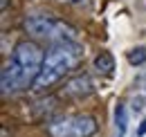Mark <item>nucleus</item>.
Masks as SVG:
<instances>
[{
  "instance_id": "f257e3e1",
  "label": "nucleus",
  "mask_w": 146,
  "mask_h": 137,
  "mask_svg": "<svg viewBox=\"0 0 146 137\" xmlns=\"http://www.w3.org/2000/svg\"><path fill=\"white\" fill-rule=\"evenodd\" d=\"M83 45L81 43H65V45H52L47 52L43 70L34 81V90H47L54 83H58L68 72H72L83 61Z\"/></svg>"
},
{
  "instance_id": "f03ea898",
  "label": "nucleus",
  "mask_w": 146,
  "mask_h": 137,
  "mask_svg": "<svg viewBox=\"0 0 146 137\" xmlns=\"http://www.w3.org/2000/svg\"><path fill=\"white\" fill-rule=\"evenodd\" d=\"M23 29L32 38L50 41L52 45H65V43H79V32L70 23L52 16H27L23 20Z\"/></svg>"
},
{
  "instance_id": "7ed1b4c3",
  "label": "nucleus",
  "mask_w": 146,
  "mask_h": 137,
  "mask_svg": "<svg viewBox=\"0 0 146 137\" xmlns=\"http://www.w3.org/2000/svg\"><path fill=\"white\" fill-rule=\"evenodd\" d=\"M45 52L38 47L34 41H20L14 47V54H11V61L18 65L32 81H36V76L43 70V63H45Z\"/></svg>"
},
{
  "instance_id": "20e7f679",
  "label": "nucleus",
  "mask_w": 146,
  "mask_h": 137,
  "mask_svg": "<svg viewBox=\"0 0 146 137\" xmlns=\"http://www.w3.org/2000/svg\"><path fill=\"white\" fill-rule=\"evenodd\" d=\"M0 83H2V94H5V97L16 94V92H23V90L34 86V81H32L14 61H7V63H5L2 74H0Z\"/></svg>"
},
{
  "instance_id": "39448f33",
  "label": "nucleus",
  "mask_w": 146,
  "mask_h": 137,
  "mask_svg": "<svg viewBox=\"0 0 146 137\" xmlns=\"http://www.w3.org/2000/svg\"><path fill=\"white\" fill-rule=\"evenodd\" d=\"M92 92H94V83L88 74H76L72 79H68L63 90H61V94L68 97V99H83Z\"/></svg>"
},
{
  "instance_id": "423d86ee",
  "label": "nucleus",
  "mask_w": 146,
  "mask_h": 137,
  "mask_svg": "<svg viewBox=\"0 0 146 137\" xmlns=\"http://www.w3.org/2000/svg\"><path fill=\"white\" fill-rule=\"evenodd\" d=\"M47 130V137H72V130H74V117H56V119L47 121L45 126Z\"/></svg>"
},
{
  "instance_id": "0eeeda50",
  "label": "nucleus",
  "mask_w": 146,
  "mask_h": 137,
  "mask_svg": "<svg viewBox=\"0 0 146 137\" xmlns=\"http://www.w3.org/2000/svg\"><path fill=\"white\" fill-rule=\"evenodd\" d=\"M97 119L83 112V115H74V130H72V137H92L97 133Z\"/></svg>"
},
{
  "instance_id": "6e6552de",
  "label": "nucleus",
  "mask_w": 146,
  "mask_h": 137,
  "mask_svg": "<svg viewBox=\"0 0 146 137\" xmlns=\"http://www.w3.org/2000/svg\"><path fill=\"white\" fill-rule=\"evenodd\" d=\"M92 65H94L97 72H101V74H112V72H115V56H112L110 52L101 50L92 59Z\"/></svg>"
},
{
  "instance_id": "1a4fd4ad",
  "label": "nucleus",
  "mask_w": 146,
  "mask_h": 137,
  "mask_svg": "<svg viewBox=\"0 0 146 137\" xmlns=\"http://www.w3.org/2000/svg\"><path fill=\"white\" fill-rule=\"evenodd\" d=\"M115 126H117V135L124 137L126 135V128H128V110H126V103L119 101L115 106Z\"/></svg>"
},
{
  "instance_id": "9d476101",
  "label": "nucleus",
  "mask_w": 146,
  "mask_h": 137,
  "mask_svg": "<svg viewBox=\"0 0 146 137\" xmlns=\"http://www.w3.org/2000/svg\"><path fill=\"white\" fill-rule=\"evenodd\" d=\"M126 59H128V63L130 65H142V63H146V47H133V50H128L126 52Z\"/></svg>"
},
{
  "instance_id": "9b49d317",
  "label": "nucleus",
  "mask_w": 146,
  "mask_h": 137,
  "mask_svg": "<svg viewBox=\"0 0 146 137\" xmlns=\"http://www.w3.org/2000/svg\"><path fill=\"white\" fill-rule=\"evenodd\" d=\"M130 106H133V110H135V112H142V110H144V99H142V97H135Z\"/></svg>"
},
{
  "instance_id": "f8f14e48",
  "label": "nucleus",
  "mask_w": 146,
  "mask_h": 137,
  "mask_svg": "<svg viewBox=\"0 0 146 137\" xmlns=\"http://www.w3.org/2000/svg\"><path fill=\"white\" fill-rule=\"evenodd\" d=\"M144 135H146V119H142V124H139V128H137L135 137H144Z\"/></svg>"
},
{
  "instance_id": "ddd939ff",
  "label": "nucleus",
  "mask_w": 146,
  "mask_h": 137,
  "mask_svg": "<svg viewBox=\"0 0 146 137\" xmlns=\"http://www.w3.org/2000/svg\"><path fill=\"white\" fill-rule=\"evenodd\" d=\"M133 137H135V135H133Z\"/></svg>"
}]
</instances>
